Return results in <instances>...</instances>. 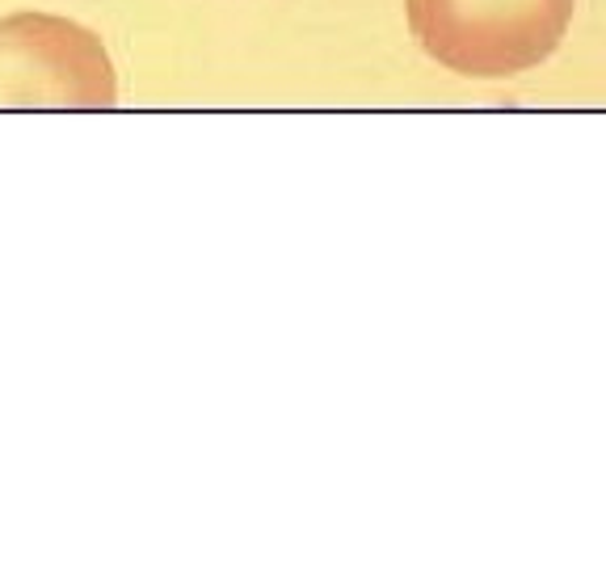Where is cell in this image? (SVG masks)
<instances>
[{
  "mask_svg": "<svg viewBox=\"0 0 606 568\" xmlns=\"http://www.w3.org/2000/svg\"><path fill=\"white\" fill-rule=\"evenodd\" d=\"M577 0H404L429 59L459 77L505 80L539 68L569 34Z\"/></svg>",
  "mask_w": 606,
  "mask_h": 568,
  "instance_id": "6da1fadb",
  "label": "cell"
},
{
  "mask_svg": "<svg viewBox=\"0 0 606 568\" xmlns=\"http://www.w3.org/2000/svg\"><path fill=\"white\" fill-rule=\"evenodd\" d=\"M119 77L93 30L50 13L0 22V110H110Z\"/></svg>",
  "mask_w": 606,
  "mask_h": 568,
  "instance_id": "7a4b0ae2",
  "label": "cell"
}]
</instances>
